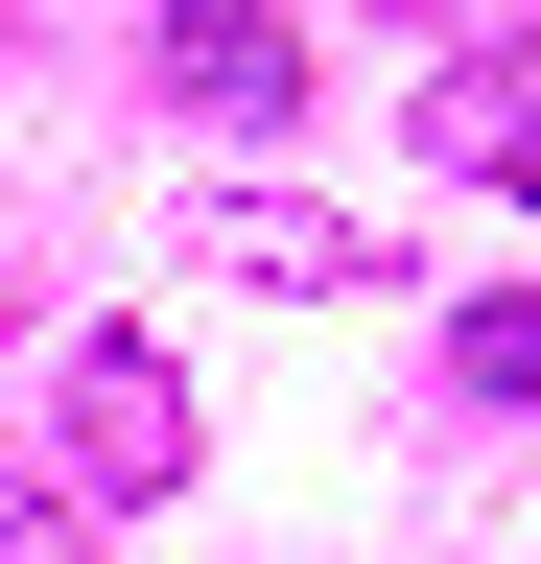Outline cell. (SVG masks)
Segmentation results:
<instances>
[{"label":"cell","mask_w":541,"mask_h":564,"mask_svg":"<svg viewBox=\"0 0 541 564\" xmlns=\"http://www.w3.org/2000/svg\"><path fill=\"white\" fill-rule=\"evenodd\" d=\"M72 470L95 494H188V377L165 352H72Z\"/></svg>","instance_id":"cell-1"},{"label":"cell","mask_w":541,"mask_h":564,"mask_svg":"<svg viewBox=\"0 0 541 564\" xmlns=\"http://www.w3.org/2000/svg\"><path fill=\"white\" fill-rule=\"evenodd\" d=\"M188 259H213V282H283V306H329V282H400L354 212H259V188H213V212H188Z\"/></svg>","instance_id":"cell-2"},{"label":"cell","mask_w":541,"mask_h":564,"mask_svg":"<svg viewBox=\"0 0 541 564\" xmlns=\"http://www.w3.org/2000/svg\"><path fill=\"white\" fill-rule=\"evenodd\" d=\"M165 95H188V118H283V95H306L283 0H188V24H165Z\"/></svg>","instance_id":"cell-3"},{"label":"cell","mask_w":541,"mask_h":564,"mask_svg":"<svg viewBox=\"0 0 541 564\" xmlns=\"http://www.w3.org/2000/svg\"><path fill=\"white\" fill-rule=\"evenodd\" d=\"M424 141L470 188H541V47H447V95H424Z\"/></svg>","instance_id":"cell-4"},{"label":"cell","mask_w":541,"mask_h":564,"mask_svg":"<svg viewBox=\"0 0 541 564\" xmlns=\"http://www.w3.org/2000/svg\"><path fill=\"white\" fill-rule=\"evenodd\" d=\"M447 377H470V400H541V282H495V306L447 329Z\"/></svg>","instance_id":"cell-5"},{"label":"cell","mask_w":541,"mask_h":564,"mask_svg":"<svg viewBox=\"0 0 541 564\" xmlns=\"http://www.w3.org/2000/svg\"><path fill=\"white\" fill-rule=\"evenodd\" d=\"M400 24H447V47H541V0H400Z\"/></svg>","instance_id":"cell-6"}]
</instances>
